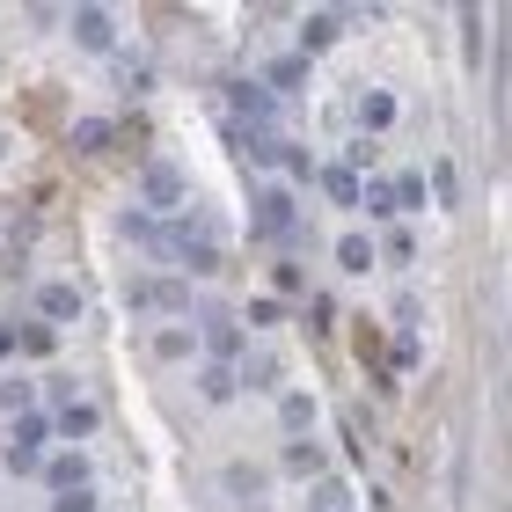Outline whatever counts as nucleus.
Listing matches in <instances>:
<instances>
[{
    "instance_id": "12",
    "label": "nucleus",
    "mask_w": 512,
    "mask_h": 512,
    "mask_svg": "<svg viewBox=\"0 0 512 512\" xmlns=\"http://www.w3.org/2000/svg\"><path fill=\"white\" fill-rule=\"evenodd\" d=\"M395 110H403V103H395L388 88H366V96L352 103V118H359V132H388V125H395Z\"/></svg>"
},
{
    "instance_id": "13",
    "label": "nucleus",
    "mask_w": 512,
    "mask_h": 512,
    "mask_svg": "<svg viewBox=\"0 0 512 512\" xmlns=\"http://www.w3.org/2000/svg\"><path fill=\"white\" fill-rule=\"evenodd\" d=\"M96 425H103L96 403H59V410H52V432H59V439H88Z\"/></svg>"
},
{
    "instance_id": "8",
    "label": "nucleus",
    "mask_w": 512,
    "mask_h": 512,
    "mask_svg": "<svg viewBox=\"0 0 512 512\" xmlns=\"http://www.w3.org/2000/svg\"><path fill=\"white\" fill-rule=\"evenodd\" d=\"M264 88H271V103L300 96V88H308V59H300V52H278V59L264 66Z\"/></svg>"
},
{
    "instance_id": "20",
    "label": "nucleus",
    "mask_w": 512,
    "mask_h": 512,
    "mask_svg": "<svg viewBox=\"0 0 512 512\" xmlns=\"http://www.w3.org/2000/svg\"><path fill=\"white\" fill-rule=\"evenodd\" d=\"M425 198H439V205H461V176H454V161H432V176H425Z\"/></svg>"
},
{
    "instance_id": "17",
    "label": "nucleus",
    "mask_w": 512,
    "mask_h": 512,
    "mask_svg": "<svg viewBox=\"0 0 512 512\" xmlns=\"http://www.w3.org/2000/svg\"><path fill=\"white\" fill-rule=\"evenodd\" d=\"M235 388H242L235 366H205V374H198V395H205V403H235Z\"/></svg>"
},
{
    "instance_id": "3",
    "label": "nucleus",
    "mask_w": 512,
    "mask_h": 512,
    "mask_svg": "<svg viewBox=\"0 0 512 512\" xmlns=\"http://www.w3.org/2000/svg\"><path fill=\"white\" fill-rule=\"evenodd\" d=\"M139 191H147V205H139V213H176L183 198H191V183H183V169L176 161H147V176H139Z\"/></svg>"
},
{
    "instance_id": "25",
    "label": "nucleus",
    "mask_w": 512,
    "mask_h": 512,
    "mask_svg": "<svg viewBox=\"0 0 512 512\" xmlns=\"http://www.w3.org/2000/svg\"><path fill=\"white\" fill-rule=\"evenodd\" d=\"M0 410H8V417H30V410H37V388H30V381H0Z\"/></svg>"
},
{
    "instance_id": "9",
    "label": "nucleus",
    "mask_w": 512,
    "mask_h": 512,
    "mask_svg": "<svg viewBox=\"0 0 512 512\" xmlns=\"http://www.w3.org/2000/svg\"><path fill=\"white\" fill-rule=\"evenodd\" d=\"M66 22H74V44H81V52H110V44H118V22H110L103 8H74Z\"/></svg>"
},
{
    "instance_id": "6",
    "label": "nucleus",
    "mask_w": 512,
    "mask_h": 512,
    "mask_svg": "<svg viewBox=\"0 0 512 512\" xmlns=\"http://www.w3.org/2000/svg\"><path fill=\"white\" fill-rule=\"evenodd\" d=\"M74 315H81V293L66 286V278H44V286H37V322H52V330H66Z\"/></svg>"
},
{
    "instance_id": "14",
    "label": "nucleus",
    "mask_w": 512,
    "mask_h": 512,
    "mask_svg": "<svg viewBox=\"0 0 512 512\" xmlns=\"http://www.w3.org/2000/svg\"><path fill=\"white\" fill-rule=\"evenodd\" d=\"M15 352H30V359H52L59 352V330H52V322H15Z\"/></svg>"
},
{
    "instance_id": "24",
    "label": "nucleus",
    "mask_w": 512,
    "mask_h": 512,
    "mask_svg": "<svg viewBox=\"0 0 512 512\" xmlns=\"http://www.w3.org/2000/svg\"><path fill=\"white\" fill-rule=\"evenodd\" d=\"M110 139H118V125H110V118H88V125H74V147H81V154H103Z\"/></svg>"
},
{
    "instance_id": "23",
    "label": "nucleus",
    "mask_w": 512,
    "mask_h": 512,
    "mask_svg": "<svg viewBox=\"0 0 512 512\" xmlns=\"http://www.w3.org/2000/svg\"><path fill=\"white\" fill-rule=\"evenodd\" d=\"M337 264L344 271H374V242L366 235H337Z\"/></svg>"
},
{
    "instance_id": "16",
    "label": "nucleus",
    "mask_w": 512,
    "mask_h": 512,
    "mask_svg": "<svg viewBox=\"0 0 512 512\" xmlns=\"http://www.w3.org/2000/svg\"><path fill=\"white\" fill-rule=\"evenodd\" d=\"M322 191H330V198L344 205V213H352V205H359V191H366V176H352L344 161H330V169H322Z\"/></svg>"
},
{
    "instance_id": "2",
    "label": "nucleus",
    "mask_w": 512,
    "mask_h": 512,
    "mask_svg": "<svg viewBox=\"0 0 512 512\" xmlns=\"http://www.w3.org/2000/svg\"><path fill=\"white\" fill-rule=\"evenodd\" d=\"M44 447H52V417H44V410L15 417V439H8V469H15V476L44 469Z\"/></svg>"
},
{
    "instance_id": "7",
    "label": "nucleus",
    "mask_w": 512,
    "mask_h": 512,
    "mask_svg": "<svg viewBox=\"0 0 512 512\" xmlns=\"http://www.w3.org/2000/svg\"><path fill=\"white\" fill-rule=\"evenodd\" d=\"M337 37H344V15H337V8H315V15H300V59L330 52Z\"/></svg>"
},
{
    "instance_id": "1",
    "label": "nucleus",
    "mask_w": 512,
    "mask_h": 512,
    "mask_svg": "<svg viewBox=\"0 0 512 512\" xmlns=\"http://www.w3.org/2000/svg\"><path fill=\"white\" fill-rule=\"evenodd\" d=\"M220 118L227 125H256V132H271V118H278V103H271V88L264 81H249V74H235L220 88Z\"/></svg>"
},
{
    "instance_id": "10",
    "label": "nucleus",
    "mask_w": 512,
    "mask_h": 512,
    "mask_svg": "<svg viewBox=\"0 0 512 512\" xmlns=\"http://www.w3.org/2000/svg\"><path fill=\"white\" fill-rule=\"evenodd\" d=\"M132 300H139V308H169V315H183V308H191V286H183V278H139Z\"/></svg>"
},
{
    "instance_id": "28",
    "label": "nucleus",
    "mask_w": 512,
    "mask_h": 512,
    "mask_svg": "<svg viewBox=\"0 0 512 512\" xmlns=\"http://www.w3.org/2000/svg\"><path fill=\"white\" fill-rule=\"evenodd\" d=\"M52 512H103V505H96V491H59Z\"/></svg>"
},
{
    "instance_id": "21",
    "label": "nucleus",
    "mask_w": 512,
    "mask_h": 512,
    "mask_svg": "<svg viewBox=\"0 0 512 512\" xmlns=\"http://www.w3.org/2000/svg\"><path fill=\"white\" fill-rule=\"evenodd\" d=\"M315 512H352V483L344 476H315Z\"/></svg>"
},
{
    "instance_id": "4",
    "label": "nucleus",
    "mask_w": 512,
    "mask_h": 512,
    "mask_svg": "<svg viewBox=\"0 0 512 512\" xmlns=\"http://www.w3.org/2000/svg\"><path fill=\"white\" fill-rule=\"evenodd\" d=\"M256 235H271V242H293V235H300L293 191H256Z\"/></svg>"
},
{
    "instance_id": "18",
    "label": "nucleus",
    "mask_w": 512,
    "mask_h": 512,
    "mask_svg": "<svg viewBox=\"0 0 512 512\" xmlns=\"http://www.w3.org/2000/svg\"><path fill=\"white\" fill-rule=\"evenodd\" d=\"M191 352H198V330H183V322H169V330L154 337V359H169V366L191 359Z\"/></svg>"
},
{
    "instance_id": "29",
    "label": "nucleus",
    "mask_w": 512,
    "mask_h": 512,
    "mask_svg": "<svg viewBox=\"0 0 512 512\" xmlns=\"http://www.w3.org/2000/svg\"><path fill=\"white\" fill-rule=\"evenodd\" d=\"M15 352V322H0V359H8Z\"/></svg>"
},
{
    "instance_id": "11",
    "label": "nucleus",
    "mask_w": 512,
    "mask_h": 512,
    "mask_svg": "<svg viewBox=\"0 0 512 512\" xmlns=\"http://www.w3.org/2000/svg\"><path fill=\"white\" fill-rule=\"evenodd\" d=\"M286 476H300V483L330 476V447H322V439H293L286 447Z\"/></svg>"
},
{
    "instance_id": "15",
    "label": "nucleus",
    "mask_w": 512,
    "mask_h": 512,
    "mask_svg": "<svg viewBox=\"0 0 512 512\" xmlns=\"http://www.w3.org/2000/svg\"><path fill=\"white\" fill-rule=\"evenodd\" d=\"M44 476H52V498L59 491H88V454H52V469H44Z\"/></svg>"
},
{
    "instance_id": "27",
    "label": "nucleus",
    "mask_w": 512,
    "mask_h": 512,
    "mask_svg": "<svg viewBox=\"0 0 512 512\" xmlns=\"http://www.w3.org/2000/svg\"><path fill=\"white\" fill-rule=\"evenodd\" d=\"M381 249H388V264H410V256H417V242H410V227H388V242H381Z\"/></svg>"
},
{
    "instance_id": "5",
    "label": "nucleus",
    "mask_w": 512,
    "mask_h": 512,
    "mask_svg": "<svg viewBox=\"0 0 512 512\" xmlns=\"http://www.w3.org/2000/svg\"><path fill=\"white\" fill-rule=\"evenodd\" d=\"M198 344H205V352H213V366H235V352H242V330H235V315H205L198 322Z\"/></svg>"
},
{
    "instance_id": "19",
    "label": "nucleus",
    "mask_w": 512,
    "mask_h": 512,
    "mask_svg": "<svg viewBox=\"0 0 512 512\" xmlns=\"http://www.w3.org/2000/svg\"><path fill=\"white\" fill-rule=\"evenodd\" d=\"M359 205H366L374 220H395V213H403V205H395V176H374V183L359 191Z\"/></svg>"
},
{
    "instance_id": "22",
    "label": "nucleus",
    "mask_w": 512,
    "mask_h": 512,
    "mask_svg": "<svg viewBox=\"0 0 512 512\" xmlns=\"http://www.w3.org/2000/svg\"><path fill=\"white\" fill-rule=\"evenodd\" d=\"M278 417H286L293 439H308V425H315V395H286V403H278Z\"/></svg>"
},
{
    "instance_id": "26",
    "label": "nucleus",
    "mask_w": 512,
    "mask_h": 512,
    "mask_svg": "<svg viewBox=\"0 0 512 512\" xmlns=\"http://www.w3.org/2000/svg\"><path fill=\"white\" fill-rule=\"evenodd\" d=\"M395 205H403V220L417 213V205H425V176H417V169H403V176H395Z\"/></svg>"
}]
</instances>
